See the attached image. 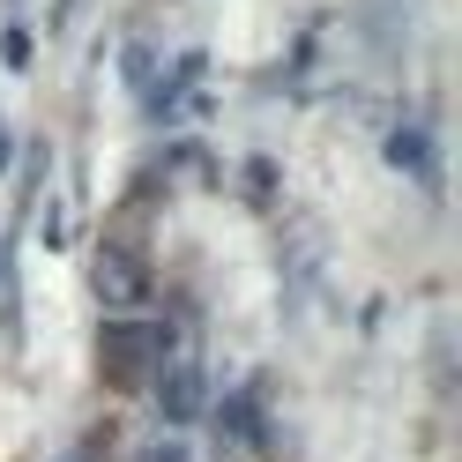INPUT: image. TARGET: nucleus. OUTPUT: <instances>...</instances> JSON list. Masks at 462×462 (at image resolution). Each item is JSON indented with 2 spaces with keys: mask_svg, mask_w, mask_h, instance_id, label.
I'll return each instance as SVG.
<instances>
[{
  "mask_svg": "<svg viewBox=\"0 0 462 462\" xmlns=\"http://www.w3.org/2000/svg\"><path fill=\"white\" fill-rule=\"evenodd\" d=\"M97 291H105L112 306H134V299H142V269L127 262V254H112V262L97 269Z\"/></svg>",
  "mask_w": 462,
  "mask_h": 462,
  "instance_id": "1",
  "label": "nucleus"
},
{
  "mask_svg": "<svg viewBox=\"0 0 462 462\" xmlns=\"http://www.w3.org/2000/svg\"><path fill=\"white\" fill-rule=\"evenodd\" d=\"M194 402H201V388H194V373L180 365V373H171V388H164V411L171 418H194Z\"/></svg>",
  "mask_w": 462,
  "mask_h": 462,
  "instance_id": "2",
  "label": "nucleus"
}]
</instances>
